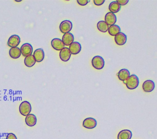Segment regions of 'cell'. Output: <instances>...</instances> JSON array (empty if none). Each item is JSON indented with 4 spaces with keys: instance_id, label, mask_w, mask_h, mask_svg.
I'll list each match as a JSON object with an SVG mask.
<instances>
[{
    "instance_id": "cell-24",
    "label": "cell",
    "mask_w": 157,
    "mask_h": 139,
    "mask_svg": "<svg viewBox=\"0 0 157 139\" xmlns=\"http://www.w3.org/2000/svg\"><path fill=\"white\" fill-rule=\"evenodd\" d=\"M77 2L80 6H85L90 2V1L89 0H77Z\"/></svg>"
},
{
    "instance_id": "cell-14",
    "label": "cell",
    "mask_w": 157,
    "mask_h": 139,
    "mask_svg": "<svg viewBox=\"0 0 157 139\" xmlns=\"http://www.w3.org/2000/svg\"><path fill=\"white\" fill-rule=\"evenodd\" d=\"M74 37L73 34L71 32H67L66 34H64L62 37V41L64 45L69 46L72 42H74Z\"/></svg>"
},
{
    "instance_id": "cell-20",
    "label": "cell",
    "mask_w": 157,
    "mask_h": 139,
    "mask_svg": "<svg viewBox=\"0 0 157 139\" xmlns=\"http://www.w3.org/2000/svg\"><path fill=\"white\" fill-rule=\"evenodd\" d=\"M120 9L121 6L116 1L111 2L109 6V9L110 11V12H112L113 13L119 12L120 10Z\"/></svg>"
},
{
    "instance_id": "cell-17",
    "label": "cell",
    "mask_w": 157,
    "mask_h": 139,
    "mask_svg": "<svg viewBox=\"0 0 157 139\" xmlns=\"http://www.w3.org/2000/svg\"><path fill=\"white\" fill-rule=\"evenodd\" d=\"M37 122L36 116L34 114H29L25 118V122L27 126L33 127L36 125Z\"/></svg>"
},
{
    "instance_id": "cell-15",
    "label": "cell",
    "mask_w": 157,
    "mask_h": 139,
    "mask_svg": "<svg viewBox=\"0 0 157 139\" xmlns=\"http://www.w3.org/2000/svg\"><path fill=\"white\" fill-rule=\"evenodd\" d=\"M33 56L34 57L36 62H40L44 60V56H45V54H44V51L43 49H42V48L36 49L33 53Z\"/></svg>"
},
{
    "instance_id": "cell-18",
    "label": "cell",
    "mask_w": 157,
    "mask_h": 139,
    "mask_svg": "<svg viewBox=\"0 0 157 139\" xmlns=\"http://www.w3.org/2000/svg\"><path fill=\"white\" fill-rule=\"evenodd\" d=\"M132 137V132L128 129L121 130L117 136L118 139H131Z\"/></svg>"
},
{
    "instance_id": "cell-5",
    "label": "cell",
    "mask_w": 157,
    "mask_h": 139,
    "mask_svg": "<svg viewBox=\"0 0 157 139\" xmlns=\"http://www.w3.org/2000/svg\"><path fill=\"white\" fill-rule=\"evenodd\" d=\"M20 51L21 54L23 56H28L32 54L33 53V47L31 44L28 43H25L21 45L20 47Z\"/></svg>"
},
{
    "instance_id": "cell-21",
    "label": "cell",
    "mask_w": 157,
    "mask_h": 139,
    "mask_svg": "<svg viewBox=\"0 0 157 139\" xmlns=\"http://www.w3.org/2000/svg\"><path fill=\"white\" fill-rule=\"evenodd\" d=\"M109 33L112 36H115L117 34L120 33L121 32L120 27L118 25L113 24L112 26H110L108 29Z\"/></svg>"
},
{
    "instance_id": "cell-6",
    "label": "cell",
    "mask_w": 157,
    "mask_h": 139,
    "mask_svg": "<svg viewBox=\"0 0 157 139\" xmlns=\"http://www.w3.org/2000/svg\"><path fill=\"white\" fill-rule=\"evenodd\" d=\"M82 125L86 129H91L96 127L97 126V121L94 118H87L83 120Z\"/></svg>"
},
{
    "instance_id": "cell-8",
    "label": "cell",
    "mask_w": 157,
    "mask_h": 139,
    "mask_svg": "<svg viewBox=\"0 0 157 139\" xmlns=\"http://www.w3.org/2000/svg\"><path fill=\"white\" fill-rule=\"evenodd\" d=\"M52 47L56 50L61 51L64 48V44L63 43L62 40L58 38H54L51 42Z\"/></svg>"
},
{
    "instance_id": "cell-12",
    "label": "cell",
    "mask_w": 157,
    "mask_h": 139,
    "mask_svg": "<svg viewBox=\"0 0 157 139\" xmlns=\"http://www.w3.org/2000/svg\"><path fill=\"white\" fill-rule=\"evenodd\" d=\"M71 53L69 51V48L64 47L59 52V58L64 62H66L69 61L71 58Z\"/></svg>"
},
{
    "instance_id": "cell-11",
    "label": "cell",
    "mask_w": 157,
    "mask_h": 139,
    "mask_svg": "<svg viewBox=\"0 0 157 139\" xmlns=\"http://www.w3.org/2000/svg\"><path fill=\"white\" fill-rule=\"evenodd\" d=\"M69 49L71 54H77L80 52L82 49V46L79 42H74L69 45Z\"/></svg>"
},
{
    "instance_id": "cell-1",
    "label": "cell",
    "mask_w": 157,
    "mask_h": 139,
    "mask_svg": "<svg viewBox=\"0 0 157 139\" xmlns=\"http://www.w3.org/2000/svg\"><path fill=\"white\" fill-rule=\"evenodd\" d=\"M124 83L126 85L128 89H134L139 86V78L136 75L132 74L130 75L126 81H124Z\"/></svg>"
},
{
    "instance_id": "cell-22",
    "label": "cell",
    "mask_w": 157,
    "mask_h": 139,
    "mask_svg": "<svg viewBox=\"0 0 157 139\" xmlns=\"http://www.w3.org/2000/svg\"><path fill=\"white\" fill-rule=\"evenodd\" d=\"M24 63H25V66L28 67H33L36 63V60L34 59V56L31 54V55L25 57V60H24Z\"/></svg>"
},
{
    "instance_id": "cell-3",
    "label": "cell",
    "mask_w": 157,
    "mask_h": 139,
    "mask_svg": "<svg viewBox=\"0 0 157 139\" xmlns=\"http://www.w3.org/2000/svg\"><path fill=\"white\" fill-rule=\"evenodd\" d=\"M31 111V105L28 101H23L19 106V111L23 116H27L30 114Z\"/></svg>"
},
{
    "instance_id": "cell-13",
    "label": "cell",
    "mask_w": 157,
    "mask_h": 139,
    "mask_svg": "<svg viewBox=\"0 0 157 139\" xmlns=\"http://www.w3.org/2000/svg\"><path fill=\"white\" fill-rule=\"evenodd\" d=\"M127 40V36L123 32H120L115 36V43L118 45H123Z\"/></svg>"
},
{
    "instance_id": "cell-25",
    "label": "cell",
    "mask_w": 157,
    "mask_h": 139,
    "mask_svg": "<svg viewBox=\"0 0 157 139\" xmlns=\"http://www.w3.org/2000/svg\"><path fill=\"white\" fill-rule=\"evenodd\" d=\"M6 139H17L16 135L13 133H9L7 135Z\"/></svg>"
},
{
    "instance_id": "cell-9",
    "label": "cell",
    "mask_w": 157,
    "mask_h": 139,
    "mask_svg": "<svg viewBox=\"0 0 157 139\" xmlns=\"http://www.w3.org/2000/svg\"><path fill=\"white\" fill-rule=\"evenodd\" d=\"M155 83L151 80H148L145 81L142 85V89L146 92H151L155 89Z\"/></svg>"
},
{
    "instance_id": "cell-19",
    "label": "cell",
    "mask_w": 157,
    "mask_h": 139,
    "mask_svg": "<svg viewBox=\"0 0 157 139\" xmlns=\"http://www.w3.org/2000/svg\"><path fill=\"white\" fill-rule=\"evenodd\" d=\"M20 48L18 47L11 48L9 50V55L13 59H17L21 56Z\"/></svg>"
},
{
    "instance_id": "cell-7",
    "label": "cell",
    "mask_w": 157,
    "mask_h": 139,
    "mask_svg": "<svg viewBox=\"0 0 157 139\" xmlns=\"http://www.w3.org/2000/svg\"><path fill=\"white\" fill-rule=\"evenodd\" d=\"M20 42V37L19 36L14 34L11 36L7 41V45L11 48L17 47Z\"/></svg>"
},
{
    "instance_id": "cell-4",
    "label": "cell",
    "mask_w": 157,
    "mask_h": 139,
    "mask_svg": "<svg viewBox=\"0 0 157 139\" xmlns=\"http://www.w3.org/2000/svg\"><path fill=\"white\" fill-rule=\"evenodd\" d=\"M72 28V23L69 20H64L59 24V30L63 34L69 32Z\"/></svg>"
},
{
    "instance_id": "cell-2",
    "label": "cell",
    "mask_w": 157,
    "mask_h": 139,
    "mask_svg": "<svg viewBox=\"0 0 157 139\" xmlns=\"http://www.w3.org/2000/svg\"><path fill=\"white\" fill-rule=\"evenodd\" d=\"M91 64L94 68L98 70L102 69L105 64L104 59L101 56H95L92 58Z\"/></svg>"
},
{
    "instance_id": "cell-27",
    "label": "cell",
    "mask_w": 157,
    "mask_h": 139,
    "mask_svg": "<svg viewBox=\"0 0 157 139\" xmlns=\"http://www.w3.org/2000/svg\"><path fill=\"white\" fill-rule=\"evenodd\" d=\"M104 0H94L93 2L96 6H101L104 3Z\"/></svg>"
},
{
    "instance_id": "cell-16",
    "label": "cell",
    "mask_w": 157,
    "mask_h": 139,
    "mask_svg": "<svg viewBox=\"0 0 157 139\" xmlns=\"http://www.w3.org/2000/svg\"><path fill=\"white\" fill-rule=\"evenodd\" d=\"M130 76L129 71L126 69H122L117 73V77L121 81H124Z\"/></svg>"
},
{
    "instance_id": "cell-26",
    "label": "cell",
    "mask_w": 157,
    "mask_h": 139,
    "mask_svg": "<svg viewBox=\"0 0 157 139\" xmlns=\"http://www.w3.org/2000/svg\"><path fill=\"white\" fill-rule=\"evenodd\" d=\"M120 6H124L127 4L129 2L128 0H117L116 1Z\"/></svg>"
},
{
    "instance_id": "cell-23",
    "label": "cell",
    "mask_w": 157,
    "mask_h": 139,
    "mask_svg": "<svg viewBox=\"0 0 157 139\" xmlns=\"http://www.w3.org/2000/svg\"><path fill=\"white\" fill-rule=\"evenodd\" d=\"M97 28L99 31L102 32H106L108 31L109 26L104 21H99L97 23Z\"/></svg>"
},
{
    "instance_id": "cell-10",
    "label": "cell",
    "mask_w": 157,
    "mask_h": 139,
    "mask_svg": "<svg viewBox=\"0 0 157 139\" xmlns=\"http://www.w3.org/2000/svg\"><path fill=\"white\" fill-rule=\"evenodd\" d=\"M105 22L109 26H112L115 24V23L117 21V17L115 13H113L112 12H108L105 14Z\"/></svg>"
}]
</instances>
